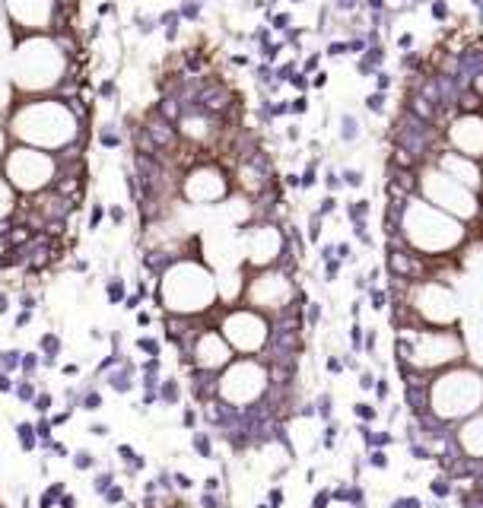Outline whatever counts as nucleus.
<instances>
[{
	"mask_svg": "<svg viewBox=\"0 0 483 508\" xmlns=\"http://www.w3.org/2000/svg\"><path fill=\"white\" fill-rule=\"evenodd\" d=\"M480 397H483V384H480L477 372H452V375H442L433 384V407L445 419H455V416H464V413L477 410Z\"/></svg>",
	"mask_w": 483,
	"mask_h": 508,
	"instance_id": "1",
	"label": "nucleus"
},
{
	"mask_svg": "<svg viewBox=\"0 0 483 508\" xmlns=\"http://www.w3.org/2000/svg\"><path fill=\"white\" fill-rule=\"evenodd\" d=\"M143 131H146V137H150L153 143H156L159 153H162V150H172V146H175V140H178V134H175V127H172V121H169V118H162L159 111L146 118Z\"/></svg>",
	"mask_w": 483,
	"mask_h": 508,
	"instance_id": "2",
	"label": "nucleus"
},
{
	"mask_svg": "<svg viewBox=\"0 0 483 508\" xmlns=\"http://www.w3.org/2000/svg\"><path fill=\"white\" fill-rule=\"evenodd\" d=\"M461 445L468 454H483V416H474L461 429Z\"/></svg>",
	"mask_w": 483,
	"mask_h": 508,
	"instance_id": "3",
	"label": "nucleus"
},
{
	"mask_svg": "<svg viewBox=\"0 0 483 508\" xmlns=\"http://www.w3.org/2000/svg\"><path fill=\"white\" fill-rule=\"evenodd\" d=\"M19 445H22V451H29V448H35V429H32L29 423H19Z\"/></svg>",
	"mask_w": 483,
	"mask_h": 508,
	"instance_id": "4",
	"label": "nucleus"
},
{
	"mask_svg": "<svg viewBox=\"0 0 483 508\" xmlns=\"http://www.w3.org/2000/svg\"><path fill=\"white\" fill-rule=\"evenodd\" d=\"M41 349H45L48 356H54V352L60 349V340L54 337V334H45V337H41Z\"/></svg>",
	"mask_w": 483,
	"mask_h": 508,
	"instance_id": "5",
	"label": "nucleus"
},
{
	"mask_svg": "<svg viewBox=\"0 0 483 508\" xmlns=\"http://www.w3.org/2000/svg\"><path fill=\"white\" fill-rule=\"evenodd\" d=\"M340 134H343V140H356V134H359L356 131V118H343V131Z\"/></svg>",
	"mask_w": 483,
	"mask_h": 508,
	"instance_id": "6",
	"label": "nucleus"
},
{
	"mask_svg": "<svg viewBox=\"0 0 483 508\" xmlns=\"http://www.w3.org/2000/svg\"><path fill=\"white\" fill-rule=\"evenodd\" d=\"M0 362H3V368H16V365H22V359H19V352H16V349H10V352L0 356Z\"/></svg>",
	"mask_w": 483,
	"mask_h": 508,
	"instance_id": "7",
	"label": "nucleus"
},
{
	"mask_svg": "<svg viewBox=\"0 0 483 508\" xmlns=\"http://www.w3.org/2000/svg\"><path fill=\"white\" fill-rule=\"evenodd\" d=\"M73 467H76V470H86V467H92V454H89V451H80V454L73 458Z\"/></svg>",
	"mask_w": 483,
	"mask_h": 508,
	"instance_id": "8",
	"label": "nucleus"
},
{
	"mask_svg": "<svg viewBox=\"0 0 483 508\" xmlns=\"http://www.w3.org/2000/svg\"><path fill=\"white\" fill-rule=\"evenodd\" d=\"M121 296H124V286H121V280H111V283H108V299H111V302H118Z\"/></svg>",
	"mask_w": 483,
	"mask_h": 508,
	"instance_id": "9",
	"label": "nucleus"
},
{
	"mask_svg": "<svg viewBox=\"0 0 483 508\" xmlns=\"http://www.w3.org/2000/svg\"><path fill=\"white\" fill-rule=\"evenodd\" d=\"M16 394H19V400H32V397H35V387H32V384H19V387H16Z\"/></svg>",
	"mask_w": 483,
	"mask_h": 508,
	"instance_id": "10",
	"label": "nucleus"
},
{
	"mask_svg": "<svg viewBox=\"0 0 483 508\" xmlns=\"http://www.w3.org/2000/svg\"><path fill=\"white\" fill-rule=\"evenodd\" d=\"M343 181H347L350 187H359V184H362V175H359V171H353V169H350V171H343Z\"/></svg>",
	"mask_w": 483,
	"mask_h": 508,
	"instance_id": "11",
	"label": "nucleus"
},
{
	"mask_svg": "<svg viewBox=\"0 0 483 508\" xmlns=\"http://www.w3.org/2000/svg\"><path fill=\"white\" fill-rule=\"evenodd\" d=\"M382 102H385V99H382V92H375V96H369V99H366V108H369V111H382Z\"/></svg>",
	"mask_w": 483,
	"mask_h": 508,
	"instance_id": "12",
	"label": "nucleus"
},
{
	"mask_svg": "<svg viewBox=\"0 0 483 508\" xmlns=\"http://www.w3.org/2000/svg\"><path fill=\"white\" fill-rule=\"evenodd\" d=\"M137 346H140V349H146V352H153V356L159 352V343H156V340H150V337H143L140 343H137Z\"/></svg>",
	"mask_w": 483,
	"mask_h": 508,
	"instance_id": "13",
	"label": "nucleus"
},
{
	"mask_svg": "<svg viewBox=\"0 0 483 508\" xmlns=\"http://www.w3.org/2000/svg\"><path fill=\"white\" fill-rule=\"evenodd\" d=\"M194 445H197V451H201V454H210V442H207L204 435H194Z\"/></svg>",
	"mask_w": 483,
	"mask_h": 508,
	"instance_id": "14",
	"label": "nucleus"
},
{
	"mask_svg": "<svg viewBox=\"0 0 483 508\" xmlns=\"http://www.w3.org/2000/svg\"><path fill=\"white\" fill-rule=\"evenodd\" d=\"M334 206H337V200H334V197H324V200H321V210H318V213H321V216H327Z\"/></svg>",
	"mask_w": 483,
	"mask_h": 508,
	"instance_id": "15",
	"label": "nucleus"
},
{
	"mask_svg": "<svg viewBox=\"0 0 483 508\" xmlns=\"http://www.w3.org/2000/svg\"><path fill=\"white\" fill-rule=\"evenodd\" d=\"M48 407H51V397H48V394H41V397L35 400V410H38V413H48Z\"/></svg>",
	"mask_w": 483,
	"mask_h": 508,
	"instance_id": "16",
	"label": "nucleus"
},
{
	"mask_svg": "<svg viewBox=\"0 0 483 508\" xmlns=\"http://www.w3.org/2000/svg\"><path fill=\"white\" fill-rule=\"evenodd\" d=\"M99 403H102L99 394H86V410H99Z\"/></svg>",
	"mask_w": 483,
	"mask_h": 508,
	"instance_id": "17",
	"label": "nucleus"
},
{
	"mask_svg": "<svg viewBox=\"0 0 483 508\" xmlns=\"http://www.w3.org/2000/svg\"><path fill=\"white\" fill-rule=\"evenodd\" d=\"M102 143H105V146H118V137L111 131H102Z\"/></svg>",
	"mask_w": 483,
	"mask_h": 508,
	"instance_id": "18",
	"label": "nucleus"
},
{
	"mask_svg": "<svg viewBox=\"0 0 483 508\" xmlns=\"http://www.w3.org/2000/svg\"><path fill=\"white\" fill-rule=\"evenodd\" d=\"M197 10H201L197 3H185V6H181V16H197Z\"/></svg>",
	"mask_w": 483,
	"mask_h": 508,
	"instance_id": "19",
	"label": "nucleus"
},
{
	"mask_svg": "<svg viewBox=\"0 0 483 508\" xmlns=\"http://www.w3.org/2000/svg\"><path fill=\"white\" fill-rule=\"evenodd\" d=\"M35 365H38V359H35V356H25V359H22V368H25V372H32Z\"/></svg>",
	"mask_w": 483,
	"mask_h": 508,
	"instance_id": "20",
	"label": "nucleus"
},
{
	"mask_svg": "<svg viewBox=\"0 0 483 508\" xmlns=\"http://www.w3.org/2000/svg\"><path fill=\"white\" fill-rule=\"evenodd\" d=\"M29 321H32V312H22L19 318H16V327H25Z\"/></svg>",
	"mask_w": 483,
	"mask_h": 508,
	"instance_id": "21",
	"label": "nucleus"
},
{
	"mask_svg": "<svg viewBox=\"0 0 483 508\" xmlns=\"http://www.w3.org/2000/svg\"><path fill=\"white\" fill-rule=\"evenodd\" d=\"M3 391H13V381L6 375H0V394H3Z\"/></svg>",
	"mask_w": 483,
	"mask_h": 508,
	"instance_id": "22",
	"label": "nucleus"
},
{
	"mask_svg": "<svg viewBox=\"0 0 483 508\" xmlns=\"http://www.w3.org/2000/svg\"><path fill=\"white\" fill-rule=\"evenodd\" d=\"M372 464H375V467H385L388 461H385V454H382V451H375V454H372Z\"/></svg>",
	"mask_w": 483,
	"mask_h": 508,
	"instance_id": "23",
	"label": "nucleus"
},
{
	"mask_svg": "<svg viewBox=\"0 0 483 508\" xmlns=\"http://www.w3.org/2000/svg\"><path fill=\"white\" fill-rule=\"evenodd\" d=\"M359 416H375V410L369 403H359Z\"/></svg>",
	"mask_w": 483,
	"mask_h": 508,
	"instance_id": "24",
	"label": "nucleus"
},
{
	"mask_svg": "<svg viewBox=\"0 0 483 508\" xmlns=\"http://www.w3.org/2000/svg\"><path fill=\"white\" fill-rule=\"evenodd\" d=\"M343 51H347V45H340V41H334V45H331V51H327V54H343Z\"/></svg>",
	"mask_w": 483,
	"mask_h": 508,
	"instance_id": "25",
	"label": "nucleus"
},
{
	"mask_svg": "<svg viewBox=\"0 0 483 508\" xmlns=\"http://www.w3.org/2000/svg\"><path fill=\"white\" fill-rule=\"evenodd\" d=\"M108 502H121V489H108Z\"/></svg>",
	"mask_w": 483,
	"mask_h": 508,
	"instance_id": "26",
	"label": "nucleus"
},
{
	"mask_svg": "<svg viewBox=\"0 0 483 508\" xmlns=\"http://www.w3.org/2000/svg\"><path fill=\"white\" fill-rule=\"evenodd\" d=\"M289 108H292V111H305V99H296V102H292Z\"/></svg>",
	"mask_w": 483,
	"mask_h": 508,
	"instance_id": "27",
	"label": "nucleus"
},
{
	"mask_svg": "<svg viewBox=\"0 0 483 508\" xmlns=\"http://www.w3.org/2000/svg\"><path fill=\"white\" fill-rule=\"evenodd\" d=\"M6 308H10V299H6V296H3V292H0V315H3V312H6Z\"/></svg>",
	"mask_w": 483,
	"mask_h": 508,
	"instance_id": "28",
	"label": "nucleus"
},
{
	"mask_svg": "<svg viewBox=\"0 0 483 508\" xmlns=\"http://www.w3.org/2000/svg\"><path fill=\"white\" fill-rule=\"evenodd\" d=\"M48 432H51V426H48V423H38V435L48 438Z\"/></svg>",
	"mask_w": 483,
	"mask_h": 508,
	"instance_id": "29",
	"label": "nucleus"
},
{
	"mask_svg": "<svg viewBox=\"0 0 483 508\" xmlns=\"http://www.w3.org/2000/svg\"><path fill=\"white\" fill-rule=\"evenodd\" d=\"M99 219H102V206H96V210H92V226H99Z\"/></svg>",
	"mask_w": 483,
	"mask_h": 508,
	"instance_id": "30",
	"label": "nucleus"
},
{
	"mask_svg": "<svg viewBox=\"0 0 483 508\" xmlns=\"http://www.w3.org/2000/svg\"><path fill=\"white\" fill-rule=\"evenodd\" d=\"M111 219L121 222V219H124V210H118V206H115V210H111Z\"/></svg>",
	"mask_w": 483,
	"mask_h": 508,
	"instance_id": "31",
	"label": "nucleus"
},
{
	"mask_svg": "<svg viewBox=\"0 0 483 508\" xmlns=\"http://www.w3.org/2000/svg\"><path fill=\"white\" fill-rule=\"evenodd\" d=\"M92 435H108V426H92Z\"/></svg>",
	"mask_w": 483,
	"mask_h": 508,
	"instance_id": "32",
	"label": "nucleus"
},
{
	"mask_svg": "<svg viewBox=\"0 0 483 508\" xmlns=\"http://www.w3.org/2000/svg\"><path fill=\"white\" fill-rule=\"evenodd\" d=\"M353 3H356V0H337V6H340V10H350Z\"/></svg>",
	"mask_w": 483,
	"mask_h": 508,
	"instance_id": "33",
	"label": "nucleus"
}]
</instances>
